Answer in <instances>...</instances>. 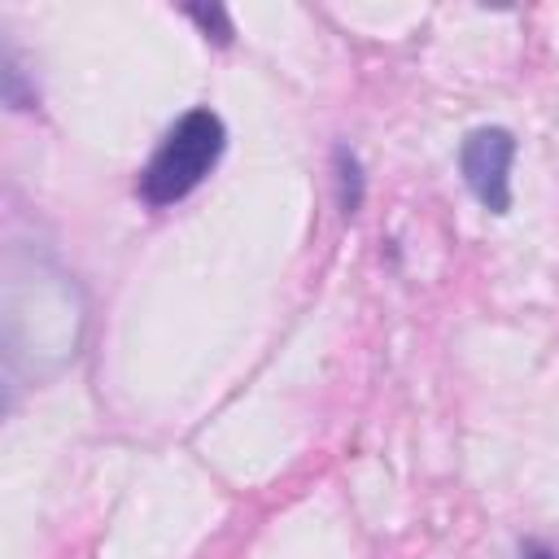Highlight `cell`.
I'll return each mask as SVG.
<instances>
[{
	"mask_svg": "<svg viewBox=\"0 0 559 559\" xmlns=\"http://www.w3.org/2000/svg\"><path fill=\"white\" fill-rule=\"evenodd\" d=\"M4 105H13V109H35L39 105V87L26 83V70H22L13 48H4Z\"/></svg>",
	"mask_w": 559,
	"mask_h": 559,
	"instance_id": "4",
	"label": "cell"
},
{
	"mask_svg": "<svg viewBox=\"0 0 559 559\" xmlns=\"http://www.w3.org/2000/svg\"><path fill=\"white\" fill-rule=\"evenodd\" d=\"M223 148H227V127L210 105L179 114L135 179L140 201L153 210H166V205L192 197L218 166Z\"/></svg>",
	"mask_w": 559,
	"mask_h": 559,
	"instance_id": "1",
	"label": "cell"
},
{
	"mask_svg": "<svg viewBox=\"0 0 559 559\" xmlns=\"http://www.w3.org/2000/svg\"><path fill=\"white\" fill-rule=\"evenodd\" d=\"M515 555H520V559H559V546H550V542H542V537H524Z\"/></svg>",
	"mask_w": 559,
	"mask_h": 559,
	"instance_id": "6",
	"label": "cell"
},
{
	"mask_svg": "<svg viewBox=\"0 0 559 559\" xmlns=\"http://www.w3.org/2000/svg\"><path fill=\"white\" fill-rule=\"evenodd\" d=\"M511 162H515V135L507 127H476L459 144V175L489 214L511 210Z\"/></svg>",
	"mask_w": 559,
	"mask_h": 559,
	"instance_id": "2",
	"label": "cell"
},
{
	"mask_svg": "<svg viewBox=\"0 0 559 559\" xmlns=\"http://www.w3.org/2000/svg\"><path fill=\"white\" fill-rule=\"evenodd\" d=\"M332 183H336V205L345 218H354L362 210V197H367V175H362V162L349 144H336L332 148Z\"/></svg>",
	"mask_w": 559,
	"mask_h": 559,
	"instance_id": "3",
	"label": "cell"
},
{
	"mask_svg": "<svg viewBox=\"0 0 559 559\" xmlns=\"http://www.w3.org/2000/svg\"><path fill=\"white\" fill-rule=\"evenodd\" d=\"M183 13L201 26L205 39H214V44H231V17H227L223 4H188Z\"/></svg>",
	"mask_w": 559,
	"mask_h": 559,
	"instance_id": "5",
	"label": "cell"
}]
</instances>
